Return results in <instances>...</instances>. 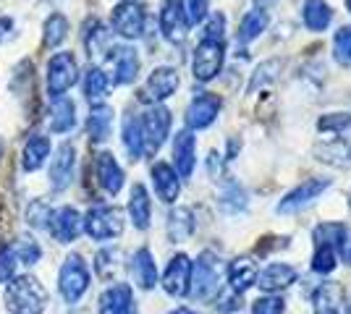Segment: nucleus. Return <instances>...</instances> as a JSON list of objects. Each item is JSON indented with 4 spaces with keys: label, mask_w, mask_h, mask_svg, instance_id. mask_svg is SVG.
Returning <instances> with one entry per match:
<instances>
[{
    "label": "nucleus",
    "mask_w": 351,
    "mask_h": 314,
    "mask_svg": "<svg viewBox=\"0 0 351 314\" xmlns=\"http://www.w3.org/2000/svg\"><path fill=\"white\" fill-rule=\"evenodd\" d=\"M315 244L322 246H333L338 254H346L349 246V231L341 223H322L315 228Z\"/></svg>",
    "instance_id": "c85d7f7f"
},
{
    "label": "nucleus",
    "mask_w": 351,
    "mask_h": 314,
    "mask_svg": "<svg viewBox=\"0 0 351 314\" xmlns=\"http://www.w3.org/2000/svg\"><path fill=\"white\" fill-rule=\"evenodd\" d=\"M19 270V259H16L14 246H3L0 249V283H11Z\"/></svg>",
    "instance_id": "a19ab883"
},
{
    "label": "nucleus",
    "mask_w": 351,
    "mask_h": 314,
    "mask_svg": "<svg viewBox=\"0 0 351 314\" xmlns=\"http://www.w3.org/2000/svg\"><path fill=\"white\" fill-rule=\"evenodd\" d=\"M123 147L129 152L132 160H139L145 155V139H142V123L136 116L123 118Z\"/></svg>",
    "instance_id": "473e14b6"
},
{
    "label": "nucleus",
    "mask_w": 351,
    "mask_h": 314,
    "mask_svg": "<svg viewBox=\"0 0 351 314\" xmlns=\"http://www.w3.org/2000/svg\"><path fill=\"white\" fill-rule=\"evenodd\" d=\"M162 288L168 296H189L191 288V259L186 254H176L168 267H165V275H162Z\"/></svg>",
    "instance_id": "ddd939ff"
},
{
    "label": "nucleus",
    "mask_w": 351,
    "mask_h": 314,
    "mask_svg": "<svg viewBox=\"0 0 351 314\" xmlns=\"http://www.w3.org/2000/svg\"><path fill=\"white\" fill-rule=\"evenodd\" d=\"M189 293L199 301H213L220 293V265L213 252H202L197 265H191Z\"/></svg>",
    "instance_id": "f03ea898"
},
{
    "label": "nucleus",
    "mask_w": 351,
    "mask_h": 314,
    "mask_svg": "<svg viewBox=\"0 0 351 314\" xmlns=\"http://www.w3.org/2000/svg\"><path fill=\"white\" fill-rule=\"evenodd\" d=\"M328 186H330V181L328 179L304 181V183H299L293 192H289V194L280 199L276 212H278V215H291V212H299V209L309 207V205H312V202H315V199H317Z\"/></svg>",
    "instance_id": "1a4fd4ad"
},
{
    "label": "nucleus",
    "mask_w": 351,
    "mask_h": 314,
    "mask_svg": "<svg viewBox=\"0 0 351 314\" xmlns=\"http://www.w3.org/2000/svg\"><path fill=\"white\" fill-rule=\"evenodd\" d=\"M152 183H155V192L160 196L165 205H171L178 199L181 192V181L176 176V170L168 163H155L152 165Z\"/></svg>",
    "instance_id": "5701e85b"
},
{
    "label": "nucleus",
    "mask_w": 351,
    "mask_h": 314,
    "mask_svg": "<svg viewBox=\"0 0 351 314\" xmlns=\"http://www.w3.org/2000/svg\"><path fill=\"white\" fill-rule=\"evenodd\" d=\"M47 231L53 233V239L58 244H71L76 241V236L82 233V215L79 209L66 205L50 212V220H47Z\"/></svg>",
    "instance_id": "f8f14e48"
},
{
    "label": "nucleus",
    "mask_w": 351,
    "mask_h": 314,
    "mask_svg": "<svg viewBox=\"0 0 351 314\" xmlns=\"http://www.w3.org/2000/svg\"><path fill=\"white\" fill-rule=\"evenodd\" d=\"M315 314H341L343 312V288L338 283H320L312 293Z\"/></svg>",
    "instance_id": "412c9836"
},
{
    "label": "nucleus",
    "mask_w": 351,
    "mask_h": 314,
    "mask_svg": "<svg viewBox=\"0 0 351 314\" xmlns=\"http://www.w3.org/2000/svg\"><path fill=\"white\" fill-rule=\"evenodd\" d=\"M76 79H79V66H76L73 53H58V55L50 58V66H47V94L53 100L63 97L76 84Z\"/></svg>",
    "instance_id": "39448f33"
},
{
    "label": "nucleus",
    "mask_w": 351,
    "mask_h": 314,
    "mask_svg": "<svg viewBox=\"0 0 351 314\" xmlns=\"http://www.w3.org/2000/svg\"><path fill=\"white\" fill-rule=\"evenodd\" d=\"M173 160H176V170L181 179H189L194 173V163H197V139L189 129L178 131L173 139Z\"/></svg>",
    "instance_id": "6ab92c4d"
},
{
    "label": "nucleus",
    "mask_w": 351,
    "mask_h": 314,
    "mask_svg": "<svg viewBox=\"0 0 351 314\" xmlns=\"http://www.w3.org/2000/svg\"><path fill=\"white\" fill-rule=\"evenodd\" d=\"M113 129V110L108 105H92L87 118V134L92 142H105Z\"/></svg>",
    "instance_id": "cd10ccee"
},
{
    "label": "nucleus",
    "mask_w": 351,
    "mask_h": 314,
    "mask_svg": "<svg viewBox=\"0 0 351 314\" xmlns=\"http://www.w3.org/2000/svg\"><path fill=\"white\" fill-rule=\"evenodd\" d=\"M346 314H351V299H349V304H346Z\"/></svg>",
    "instance_id": "603ef678"
},
{
    "label": "nucleus",
    "mask_w": 351,
    "mask_h": 314,
    "mask_svg": "<svg viewBox=\"0 0 351 314\" xmlns=\"http://www.w3.org/2000/svg\"><path fill=\"white\" fill-rule=\"evenodd\" d=\"M267 14H265L263 8H257V11H249L244 18H241V27H239V42H252V40H257L265 29H267Z\"/></svg>",
    "instance_id": "72a5a7b5"
},
{
    "label": "nucleus",
    "mask_w": 351,
    "mask_h": 314,
    "mask_svg": "<svg viewBox=\"0 0 351 314\" xmlns=\"http://www.w3.org/2000/svg\"><path fill=\"white\" fill-rule=\"evenodd\" d=\"M47 123H50V131L53 134H69L73 126H76V105H73V100H69L66 94L56 97L53 105H50Z\"/></svg>",
    "instance_id": "4be33fe9"
},
{
    "label": "nucleus",
    "mask_w": 351,
    "mask_h": 314,
    "mask_svg": "<svg viewBox=\"0 0 351 314\" xmlns=\"http://www.w3.org/2000/svg\"><path fill=\"white\" fill-rule=\"evenodd\" d=\"M178 90V74H176L173 68H168V66H162V68H155L149 79L145 81V87L139 90V103H162V100H168L173 92Z\"/></svg>",
    "instance_id": "9d476101"
},
{
    "label": "nucleus",
    "mask_w": 351,
    "mask_h": 314,
    "mask_svg": "<svg viewBox=\"0 0 351 314\" xmlns=\"http://www.w3.org/2000/svg\"><path fill=\"white\" fill-rule=\"evenodd\" d=\"M82 231L95 241L118 239L123 233V212L118 207L97 205L82 218Z\"/></svg>",
    "instance_id": "7ed1b4c3"
},
{
    "label": "nucleus",
    "mask_w": 351,
    "mask_h": 314,
    "mask_svg": "<svg viewBox=\"0 0 351 314\" xmlns=\"http://www.w3.org/2000/svg\"><path fill=\"white\" fill-rule=\"evenodd\" d=\"M304 27L309 31H322L330 27V18H333V11L325 0H304Z\"/></svg>",
    "instance_id": "7c9ffc66"
},
{
    "label": "nucleus",
    "mask_w": 351,
    "mask_h": 314,
    "mask_svg": "<svg viewBox=\"0 0 351 314\" xmlns=\"http://www.w3.org/2000/svg\"><path fill=\"white\" fill-rule=\"evenodd\" d=\"M89 288V267L79 254H69L60 265L58 272V291L66 304H79V299Z\"/></svg>",
    "instance_id": "20e7f679"
},
{
    "label": "nucleus",
    "mask_w": 351,
    "mask_h": 314,
    "mask_svg": "<svg viewBox=\"0 0 351 314\" xmlns=\"http://www.w3.org/2000/svg\"><path fill=\"white\" fill-rule=\"evenodd\" d=\"M110 76L108 71L103 68H89L87 76H84V97H87L89 103H100L103 97H108V92H110Z\"/></svg>",
    "instance_id": "2f4dec72"
},
{
    "label": "nucleus",
    "mask_w": 351,
    "mask_h": 314,
    "mask_svg": "<svg viewBox=\"0 0 351 314\" xmlns=\"http://www.w3.org/2000/svg\"><path fill=\"white\" fill-rule=\"evenodd\" d=\"M160 31L171 45H181L189 34V21L184 14L181 0H165L160 11Z\"/></svg>",
    "instance_id": "9b49d317"
},
{
    "label": "nucleus",
    "mask_w": 351,
    "mask_h": 314,
    "mask_svg": "<svg viewBox=\"0 0 351 314\" xmlns=\"http://www.w3.org/2000/svg\"><path fill=\"white\" fill-rule=\"evenodd\" d=\"M220 205H223V209H228V212H239V209L247 207V194L236 183H231L228 192L220 196Z\"/></svg>",
    "instance_id": "37998d69"
},
{
    "label": "nucleus",
    "mask_w": 351,
    "mask_h": 314,
    "mask_svg": "<svg viewBox=\"0 0 351 314\" xmlns=\"http://www.w3.org/2000/svg\"><path fill=\"white\" fill-rule=\"evenodd\" d=\"M121 267L123 265H121V252L118 249H103L95 257V270H97V275L103 280H116Z\"/></svg>",
    "instance_id": "f704fd0d"
},
{
    "label": "nucleus",
    "mask_w": 351,
    "mask_h": 314,
    "mask_svg": "<svg viewBox=\"0 0 351 314\" xmlns=\"http://www.w3.org/2000/svg\"><path fill=\"white\" fill-rule=\"evenodd\" d=\"M95 176H97V183L105 194L116 196L123 189V170L110 152H100L95 157Z\"/></svg>",
    "instance_id": "f3484780"
},
{
    "label": "nucleus",
    "mask_w": 351,
    "mask_h": 314,
    "mask_svg": "<svg viewBox=\"0 0 351 314\" xmlns=\"http://www.w3.org/2000/svg\"><path fill=\"white\" fill-rule=\"evenodd\" d=\"M181 5H184V14H186L189 27H194V24L205 21L207 8H210V0H181Z\"/></svg>",
    "instance_id": "79ce46f5"
},
{
    "label": "nucleus",
    "mask_w": 351,
    "mask_h": 314,
    "mask_svg": "<svg viewBox=\"0 0 351 314\" xmlns=\"http://www.w3.org/2000/svg\"><path fill=\"white\" fill-rule=\"evenodd\" d=\"M220 105H223V100H220L218 94H210V92L197 94L189 103V107H186V126H189V131L207 129L213 120L218 118Z\"/></svg>",
    "instance_id": "4468645a"
},
{
    "label": "nucleus",
    "mask_w": 351,
    "mask_h": 314,
    "mask_svg": "<svg viewBox=\"0 0 351 314\" xmlns=\"http://www.w3.org/2000/svg\"><path fill=\"white\" fill-rule=\"evenodd\" d=\"M218 301L220 304H215V306H218L220 312H239L241 309V293H234V291L226 293V296L218 293Z\"/></svg>",
    "instance_id": "de8ad7c7"
},
{
    "label": "nucleus",
    "mask_w": 351,
    "mask_h": 314,
    "mask_svg": "<svg viewBox=\"0 0 351 314\" xmlns=\"http://www.w3.org/2000/svg\"><path fill=\"white\" fill-rule=\"evenodd\" d=\"M333 53L341 66H351V27H341L333 37Z\"/></svg>",
    "instance_id": "58836bf2"
},
{
    "label": "nucleus",
    "mask_w": 351,
    "mask_h": 314,
    "mask_svg": "<svg viewBox=\"0 0 351 314\" xmlns=\"http://www.w3.org/2000/svg\"><path fill=\"white\" fill-rule=\"evenodd\" d=\"M129 215H132V223L145 231L149 228V218H152V202H149V194L142 183H134L132 186V196H129Z\"/></svg>",
    "instance_id": "bb28decb"
},
{
    "label": "nucleus",
    "mask_w": 351,
    "mask_h": 314,
    "mask_svg": "<svg viewBox=\"0 0 351 314\" xmlns=\"http://www.w3.org/2000/svg\"><path fill=\"white\" fill-rule=\"evenodd\" d=\"M50 212H53V209L47 207V205H43V202L37 199V202H32L29 212H27V220H29L32 225H37V228H47Z\"/></svg>",
    "instance_id": "49530a36"
},
{
    "label": "nucleus",
    "mask_w": 351,
    "mask_h": 314,
    "mask_svg": "<svg viewBox=\"0 0 351 314\" xmlns=\"http://www.w3.org/2000/svg\"><path fill=\"white\" fill-rule=\"evenodd\" d=\"M194 233V215H191L189 207H176L171 215H168V236L173 244H184V241L191 239Z\"/></svg>",
    "instance_id": "c756f323"
},
{
    "label": "nucleus",
    "mask_w": 351,
    "mask_h": 314,
    "mask_svg": "<svg viewBox=\"0 0 351 314\" xmlns=\"http://www.w3.org/2000/svg\"><path fill=\"white\" fill-rule=\"evenodd\" d=\"M5 304L16 314H43L47 306V291L37 278L16 275L5 288Z\"/></svg>",
    "instance_id": "f257e3e1"
},
{
    "label": "nucleus",
    "mask_w": 351,
    "mask_h": 314,
    "mask_svg": "<svg viewBox=\"0 0 351 314\" xmlns=\"http://www.w3.org/2000/svg\"><path fill=\"white\" fill-rule=\"evenodd\" d=\"M257 265H254V259L252 257H239L234 259L231 265H228V285H231V291L234 293H244L247 288L257 283Z\"/></svg>",
    "instance_id": "b1692460"
},
{
    "label": "nucleus",
    "mask_w": 351,
    "mask_h": 314,
    "mask_svg": "<svg viewBox=\"0 0 351 314\" xmlns=\"http://www.w3.org/2000/svg\"><path fill=\"white\" fill-rule=\"evenodd\" d=\"M278 71H280V60H265L263 66L254 71V76H252L247 92H254L257 87H265L267 81H273V79L278 76Z\"/></svg>",
    "instance_id": "ea45409f"
},
{
    "label": "nucleus",
    "mask_w": 351,
    "mask_h": 314,
    "mask_svg": "<svg viewBox=\"0 0 351 314\" xmlns=\"http://www.w3.org/2000/svg\"><path fill=\"white\" fill-rule=\"evenodd\" d=\"M100 314H136L132 285L116 283L100 296Z\"/></svg>",
    "instance_id": "a211bd4d"
},
{
    "label": "nucleus",
    "mask_w": 351,
    "mask_h": 314,
    "mask_svg": "<svg viewBox=\"0 0 351 314\" xmlns=\"http://www.w3.org/2000/svg\"><path fill=\"white\" fill-rule=\"evenodd\" d=\"M108 60L113 63V84H134L139 76V55L134 47H110Z\"/></svg>",
    "instance_id": "2eb2a0df"
},
{
    "label": "nucleus",
    "mask_w": 351,
    "mask_h": 314,
    "mask_svg": "<svg viewBox=\"0 0 351 314\" xmlns=\"http://www.w3.org/2000/svg\"><path fill=\"white\" fill-rule=\"evenodd\" d=\"M14 252H16V259H19L21 265H37L40 257H43V246L32 239V236H21V239L14 244Z\"/></svg>",
    "instance_id": "e433bc0d"
},
{
    "label": "nucleus",
    "mask_w": 351,
    "mask_h": 314,
    "mask_svg": "<svg viewBox=\"0 0 351 314\" xmlns=\"http://www.w3.org/2000/svg\"><path fill=\"white\" fill-rule=\"evenodd\" d=\"M223 55H226V47L223 42H213V40H202L197 50H194V60H191V71L197 81H210L220 74L223 68Z\"/></svg>",
    "instance_id": "0eeeda50"
},
{
    "label": "nucleus",
    "mask_w": 351,
    "mask_h": 314,
    "mask_svg": "<svg viewBox=\"0 0 351 314\" xmlns=\"http://www.w3.org/2000/svg\"><path fill=\"white\" fill-rule=\"evenodd\" d=\"M338 265V252L333 246H322V244H315V257H312V270L320 272V275H328L333 272Z\"/></svg>",
    "instance_id": "4c0bfd02"
},
{
    "label": "nucleus",
    "mask_w": 351,
    "mask_h": 314,
    "mask_svg": "<svg viewBox=\"0 0 351 314\" xmlns=\"http://www.w3.org/2000/svg\"><path fill=\"white\" fill-rule=\"evenodd\" d=\"M16 37V27L8 16H0V42H8Z\"/></svg>",
    "instance_id": "09e8293b"
},
{
    "label": "nucleus",
    "mask_w": 351,
    "mask_h": 314,
    "mask_svg": "<svg viewBox=\"0 0 351 314\" xmlns=\"http://www.w3.org/2000/svg\"><path fill=\"white\" fill-rule=\"evenodd\" d=\"M260 5H270V3H276V0H257Z\"/></svg>",
    "instance_id": "3c124183"
},
{
    "label": "nucleus",
    "mask_w": 351,
    "mask_h": 314,
    "mask_svg": "<svg viewBox=\"0 0 351 314\" xmlns=\"http://www.w3.org/2000/svg\"><path fill=\"white\" fill-rule=\"evenodd\" d=\"M145 21H147L145 8H142L139 3H134V0L118 3L116 8H113V14H110L113 29H116L121 37H126V40L142 37V34H145Z\"/></svg>",
    "instance_id": "6e6552de"
},
{
    "label": "nucleus",
    "mask_w": 351,
    "mask_h": 314,
    "mask_svg": "<svg viewBox=\"0 0 351 314\" xmlns=\"http://www.w3.org/2000/svg\"><path fill=\"white\" fill-rule=\"evenodd\" d=\"M171 314H199V312H194V309H189V306H178V309H173Z\"/></svg>",
    "instance_id": "8fccbe9b"
},
{
    "label": "nucleus",
    "mask_w": 351,
    "mask_h": 314,
    "mask_svg": "<svg viewBox=\"0 0 351 314\" xmlns=\"http://www.w3.org/2000/svg\"><path fill=\"white\" fill-rule=\"evenodd\" d=\"M47 157H50V139L45 134H32L24 144V152H21V168L32 173V170L43 168Z\"/></svg>",
    "instance_id": "a878e982"
},
{
    "label": "nucleus",
    "mask_w": 351,
    "mask_h": 314,
    "mask_svg": "<svg viewBox=\"0 0 351 314\" xmlns=\"http://www.w3.org/2000/svg\"><path fill=\"white\" fill-rule=\"evenodd\" d=\"M346 8H349V11H351V0H346Z\"/></svg>",
    "instance_id": "864d4df0"
},
{
    "label": "nucleus",
    "mask_w": 351,
    "mask_h": 314,
    "mask_svg": "<svg viewBox=\"0 0 351 314\" xmlns=\"http://www.w3.org/2000/svg\"><path fill=\"white\" fill-rule=\"evenodd\" d=\"M69 34V21L63 14H53L45 21V45L47 47H58Z\"/></svg>",
    "instance_id": "c9c22d12"
},
{
    "label": "nucleus",
    "mask_w": 351,
    "mask_h": 314,
    "mask_svg": "<svg viewBox=\"0 0 351 314\" xmlns=\"http://www.w3.org/2000/svg\"><path fill=\"white\" fill-rule=\"evenodd\" d=\"M223 34H226V16L213 14L207 21L205 31H202V40H213V42H223Z\"/></svg>",
    "instance_id": "a18cd8bd"
},
{
    "label": "nucleus",
    "mask_w": 351,
    "mask_h": 314,
    "mask_svg": "<svg viewBox=\"0 0 351 314\" xmlns=\"http://www.w3.org/2000/svg\"><path fill=\"white\" fill-rule=\"evenodd\" d=\"M252 314H286V301L278 296H265L252 304Z\"/></svg>",
    "instance_id": "c03bdc74"
},
{
    "label": "nucleus",
    "mask_w": 351,
    "mask_h": 314,
    "mask_svg": "<svg viewBox=\"0 0 351 314\" xmlns=\"http://www.w3.org/2000/svg\"><path fill=\"white\" fill-rule=\"evenodd\" d=\"M139 123H142L145 152L147 155H155L162 147V142L168 139V131H171V110L160 107V105H152L145 116L139 118Z\"/></svg>",
    "instance_id": "423d86ee"
},
{
    "label": "nucleus",
    "mask_w": 351,
    "mask_h": 314,
    "mask_svg": "<svg viewBox=\"0 0 351 314\" xmlns=\"http://www.w3.org/2000/svg\"><path fill=\"white\" fill-rule=\"evenodd\" d=\"M73 168H76V152H73V144L66 142L60 144L56 157H53V165H50V183L56 192H63L69 189L73 181Z\"/></svg>",
    "instance_id": "dca6fc26"
},
{
    "label": "nucleus",
    "mask_w": 351,
    "mask_h": 314,
    "mask_svg": "<svg viewBox=\"0 0 351 314\" xmlns=\"http://www.w3.org/2000/svg\"><path fill=\"white\" fill-rule=\"evenodd\" d=\"M132 275L134 283L145 288V291H152L158 285V267H155V259H152L149 249H139L132 257Z\"/></svg>",
    "instance_id": "393cba45"
},
{
    "label": "nucleus",
    "mask_w": 351,
    "mask_h": 314,
    "mask_svg": "<svg viewBox=\"0 0 351 314\" xmlns=\"http://www.w3.org/2000/svg\"><path fill=\"white\" fill-rule=\"evenodd\" d=\"M296 280V270L291 265H286V262H273V265H267L265 270L257 272V285L267 291V293H273V291H283V288H289V285Z\"/></svg>",
    "instance_id": "aec40b11"
}]
</instances>
